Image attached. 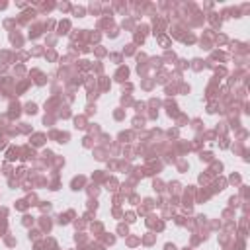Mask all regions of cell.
<instances>
[{
    "instance_id": "obj_2",
    "label": "cell",
    "mask_w": 250,
    "mask_h": 250,
    "mask_svg": "<svg viewBox=\"0 0 250 250\" xmlns=\"http://www.w3.org/2000/svg\"><path fill=\"white\" fill-rule=\"evenodd\" d=\"M166 250H176V246L174 244H166Z\"/></svg>"
},
{
    "instance_id": "obj_1",
    "label": "cell",
    "mask_w": 250,
    "mask_h": 250,
    "mask_svg": "<svg viewBox=\"0 0 250 250\" xmlns=\"http://www.w3.org/2000/svg\"><path fill=\"white\" fill-rule=\"evenodd\" d=\"M127 74H129L127 67H121L119 71H117V74H115V76H117V80H125V78H127Z\"/></svg>"
}]
</instances>
